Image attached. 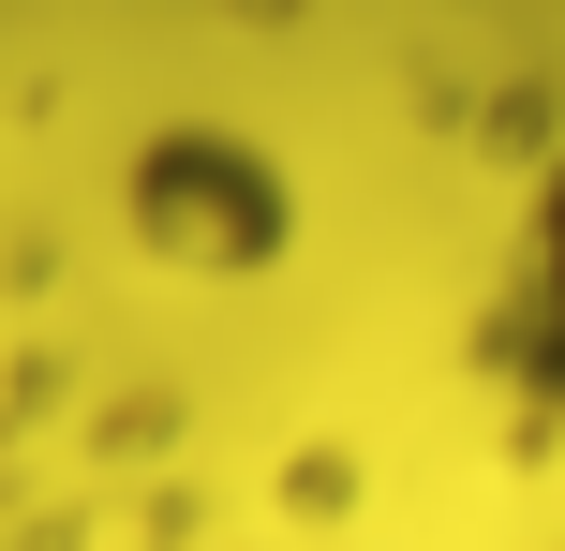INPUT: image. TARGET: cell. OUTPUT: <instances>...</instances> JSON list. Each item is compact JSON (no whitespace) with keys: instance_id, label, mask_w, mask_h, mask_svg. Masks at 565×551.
<instances>
[{"instance_id":"1","label":"cell","mask_w":565,"mask_h":551,"mask_svg":"<svg viewBox=\"0 0 565 551\" xmlns=\"http://www.w3.org/2000/svg\"><path fill=\"white\" fill-rule=\"evenodd\" d=\"M477 358L521 388V403L565 417V149L507 209V254H491V298H477Z\"/></svg>"}]
</instances>
